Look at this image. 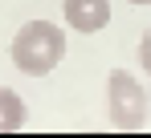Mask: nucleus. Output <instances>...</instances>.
<instances>
[{
	"label": "nucleus",
	"instance_id": "20e7f679",
	"mask_svg": "<svg viewBox=\"0 0 151 138\" xmlns=\"http://www.w3.org/2000/svg\"><path fill=\"white\" fill-rule=\"evenodd\" d=\"M25 122H29V110L21 93L0 85V134H17V130H25Z\"/></svg>",
	"mask_w": 151,
	"mask_h": 138
},
{
	"label": "nucleus",
	"instance_id": "f03ea898",
	"mask_svg": "<svg viewBox=\"0 0 151 138\" xmlns=\"http://www.w3.org/2000/svg\"><path fill=\"white\" fill-rule=\"evenodd\" d=\"M106 114H110V126H119V130H143L147 126L151 97L135 81V73L114 69L106 77Z\"/></svg>",
	"mask_w": 151,
	"mask_h": 138
},
{
	"label": "nucleus",
	"instance_id": "39448f33",
	"mask_svg": "<svg viewBox=\"0 0 151 138\" xmlns=\"http://www.w3.org/2000/svg\"><path fill=\"white\" fill-rule=\"evenodd\" d=\"M139 65H143V73L151 77V28L139 37Z\"/></svg>",
	"mask_w": 151,
	"mask_h": 138
},
{
	"label": "nucleus",
	"instance_id": "7ed1b4c3",
	"mask_svg": "<svg viewBox=\"0 0 151 138\" xmlns=\"http://www.w3.org/2000/svg\"><path fill=\"white\" fill-rule=\"evenodd\" d=\"M65 24L74 33H98L110 24V0H65Z\"/></svg>",
	"mask_w": 151,
	"mask_h": 138
},
{
	"label": "nucleus",
	"instance_id": "423d86ee",
	"mask_svg": "<svg viewBox=\"0 0 151 138\" xmlns=\"http://www.w3.org/2000/svg\"><path fill=\"white\" fill-rule=\"evenodd\" d=\"M131 4H143V8H151V0H131Z\"/></svg>",
	"mask_w": 151,
	"mask_h": 138
},
{
	"label": "nucleus",
	"instance_id": "f257e3e1",
	"mask_svg": "<svg viewBox=\"0 0 151 138\" xmlns=\"http://www.w3.org/2000/svg\"><path fill=\"white\" fill-rule=\"evenodd\" d=\"M65 57V33L61 24H49V21H29L21 24V33L12 37V65L29 73V77H45L61 65Z\"/></svg>",
	"mask_w": 151,
	"mask_h": 138
}]
</instances>
